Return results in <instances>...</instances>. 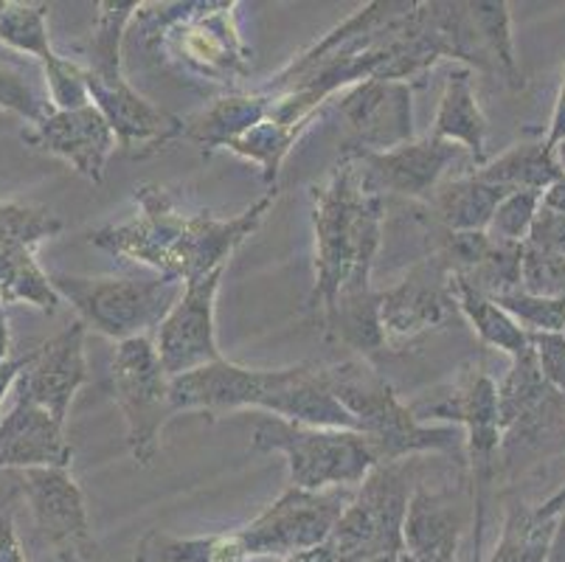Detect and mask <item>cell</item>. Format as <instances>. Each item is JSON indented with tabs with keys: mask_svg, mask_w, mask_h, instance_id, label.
Listing matches in <instances>:
<instances>
[{
	"mask_svg": "<svg viewBox=\"0 0 565 562\" xmlns=\"http://www.w3.org/2000/svg\"><path fill=\"white\" fill-rule=\"evenodd\" d=\"M316 234V285L310 309L323 338L369 347L380 338V290L372 271L385 240L388 200L369 192L354 155L341 152L335 169L310 189Z\"/></svg>",
	"mask_w": 565,
	"mask_h": 562,
	"instance_id": "cell-1",
	"label": "cell"
},
{
	"mask_svg": "<svg viewBox=\"0 0 565 562\" xmlns=\"http://www.w3.org/2000/svg\"><path fill=\"white\" fill-rule=\"evenodd\" d=\"M136 214L125 223L90 231V245L118 259L147 265L183 285L228 267L231 256L262 225L279 189H267L243 214L220 220L212 211H186L172 189L161 183L136 185Z\"/></svg>",
	"mask_w": 565,
	"mask_h": 562,
	"instance_id": "cell-2",
	"label": "cell"
},
{
	"mask_svg": "<svg viewBox=\"0 0 565 562\" xmlns=\"http://www.w3.org/2000/svg\"><path fill=\"white\" fill-rule=\"evenodd\" d=\"M174 414L198 411L209 420L243 409H259L287 422L310 427L358 431L354 416L332 396L323 365H287V369H245L217 360L172 378Z\"/></svg>",
	"mask_w": 565,
	"mask_h": 562,
	"instance_id": "cell-3",
	"label": "cell"
},
{
	"mask_svg": "<svg viewBox=\"0 0 565 562\" xmlns=\"http://www.w3.org/2000/svg\"><path fill=\"white\" fill-rule=\"evenodd\" d=\"M96 23L82 43V71L90 105L99 107L118 149L130 158H152L186 138V121L147 102L121 71L127 25L141 12V0H102Z\"/></svg>",
	"mask_w": 565,
	"mask_h": 562,
	"instance_id": "cell-4",
	"label": "cell"
},
{
	"mask_svg": "<svg viewBox=\"0 0 565 562\" xmlns=\"http://www.w3.org/2000/svg\"><path fill=\"white\" fill-rule=\"evenodd\" d=\"M143 25V45L169 74L212 87H234L248 79L254 51L236 29L234 0L167 3L136 14Z\"/></svg>",
	"mask_w": 565,
	"mask_h": 562,
	"instance_id": "cell-5",
	"label": "cell"
},
{
	"mask_svg": "<svg viewBox=\"0 0 565 562\" xmlns=\"http://www.w3.org/2000/svg\"><path fill=\"white\" fill-rule=\"evenodd\" d=\"M416 422H454L465 427V456L472 481V549L484 543L487 495L498 476V453H501V416H498V383L492 380L484 358H476L456 371V378L436 385L428 394L408 402Z\"/></svg>",
	"mask_w": 565,
	"mask_h": 562,
	"instance_id": "cell-6",
	"label": "cell"
},
{
	"mask_svg": "<svg viewBox=\"0 0 565 562\" xmlns=\"http://www.w3.org/2000/svg\"><path fill=\"white\" fill-rule=\"evenodd\" d=\"M323 378L332 396L354 416L358 431L374 442L383 464L425 456V453L456 450L459 439L456 427L416 422L408 402L399 400L397 391L374 369L372 360L358 358L323 365Z\"/></svg>",
	"mask_w": 565,
	"mask_h": 562,
	"instance_id": "cell-7",
	"label": "cell"
},
{
	"mask_svg": "<svg viewBox=\"0 0 565 562\" xmlns=\"http://www.w3.org/2000/svg\"><path fill=\"white\" fill-rule=\"evenodd\" d=\"M250 447L259 453H281L290 470V487L305 492H327L352 484L361 487L369 473L383 464L366 433L310 427L270 414L254 425Z\"/></svg>",
	"mask_w": 565,
	"mask_h": 562,
	"instance_id": "cell-8",
	"label": "cell"
},
{
	"mask_svg": "<svg viewBox=\"0 0 565 562\" xmlns=\"http://www.w3.org/2000/svg\"><path fill=\"white\" fill-rule=\"evenodd\" d=\"M423 458L380 464L352 495L327 540L335 562L399 560L405 554V515L423 484Z\"/></svg>",
	"mask_w": 565,
	"mask_h": 562,
	"instance_id": "cell-9",
	"label": "cell"
},
{
	"mask_svg": "<svg viewBox=\"0 0 565 562\" xmlns=\"http://www.w3.org/2000/svg\"><path fill=\"white\" fill-rule=\"evenodd\" d=\"M51 285L63 301H71L87 329L118 343L143 338L150 329L161 327L186 287L178 278L167 276L87 278L68 273H54Z\"/></svg>",
	"mask_w": 565,
	"mask_h": 562,
	"instance_id": "cell-10",
	"label": "cell"
},
{
	"mask_svg": "<svg viewBox=\"0 0 565 562\" xmlns=\"http://www.w3.org/2000/svg\"><path fill=\"white\" fill-rule=\"evenodd\" d=\"M498 464L507 470L565 450V396L543 380L532 349L512 360L510 371L498 383Z\"/></svg>",
	"mask_w": 565,
	"mask_h": 562,
	"instance_id": "cell-11",
	"label": "cell"
},
{
	"mask_svg": "<svg viewBox=\"0 0 565 562\" xmlns=\"http://www.w3.org/2000/svg\"><path fill=\"white\" fill-rule=\"evenodd\" d=\"M113 400L125 416L127 447L138 467H152L161 453L163 427L174 416L172 378L150 335L118 343L110 363Z\"/></svg>",
	"mask_w": 565,
	"mask_h": 562,
	"instance_id": "cell-12",
	"label": "cell"
},
{
	"mask_svg": "<svg viewBox=\"0 0 565 562\" xmlns=\"http://www.w3.org/2000/svg\"><path fill=\"white\" fill-rule=\"evenodd\" d=\"M354 492L327 489V492H305L287 487L265 512L250 523L236 529L248 556H292L323 545L332 538V529L341 520Z\"/></svg>",
	"mask_w": 565,
	"mask_h": 562,
	"instance_id": "cell-13",
	"label": "cell"
},
{
	"mask_svg": "<svg viewBox=\"0 0 565 562\" xmlns=\"http://www.w3.org/2000/svg\"><path fill=\"white\" fill-rule=\"evenodd\" d=\"M459 312L456 273L448 259L434 251L411 265V271L388 290H380V324L385 349H403L441 329Z\"/></svg>",
	"mask_w": 565,
	"mask_h": 562,
	"instance_id": "cell-14",
	"label": "cell"
},
{
	"mask_svg": "<svg viewBox=\"0 0 565 562\" xmlns=\"http://www.w3.org/2000/svg\"><path fill=\"white\" fill-rule=\"evenodd\" d=\"M23 489L34 526L45 545L60 562H94L96 538L87 518L85 492L71 476V467H34L20 470Z\"/></svg>",
	"mask_w": 565,
	"mask_h": 562,
	"instance_id": "cell-15",
	"label": "cell"
},
{
	"mask_svg": "<svg viewBox=\"0 0 565 562\" xmlns=\"http://www.w3.org/2000/svg\"><path fill=\"white\" fill-rule=\"evenodd\" d=\"M223 271H214L203 278H194L183 287L181 301L156 329V352L161 358L169 378H181L194 369L223 360L217 349V329H214V307H217Z\"/></svg>",
	"mask_w": 565,
	"mask_h": 562,
	"instance_id": "cell-16",
	"label": "cell"
},
{
	"mask_svg": "<svg viewBox=\"0 0 565 562\" xmlns=\"http://www.w3.org/2000/svg\"><path fill=\"white\" fill-rule=\"evenodd\" d=\"M414 85L366 79L343 91L338 118L347 127L343 149L388 152L414 141Z\"/></svg>",
	"mask_w": 565,
	"mask_h": 562,
	"instance_id": "cell-17",
	"label": "cell"
},
{
	"mask_svg": "<svg viewBox=\"0 0 565 562\" xmlns=\"http://www.w3.org/2000/svg\"><path fill=\"white\" fill-rule=\"evenodd\" d=\"M341 152L354 155L369 192L380 194V198L394 194V198H405L411 203H425L436 185L448 180L445 174L459 161L465 149L425 136L419 141L414 138L403 147L388 149V152H354V149H341Z\"/></svg>",
	"mask_w": 565,
	"mask_h": 562,
	"instance_id": "cell-18",
	"label": "cell"
},
{
	"mask_svg": "<svg viewBox=\"0 0 565 562\" xmlns=\"http://www.w3.org/2000/svg\"><path fill=\"white\" fill-rule=\"evenodd\" d=\"M0 43L34 56L43 65L49 96L56 110H76L90 105L85 87V71L79 62L65 60L51 49L49 3L0 0Z\"/></svg>",
	"mask_w": 565,
	"mask_h": 562,
	"instance_id": "cell-19",
	"label": "cell"
},
{
	"mask_svg": "<svg viewBox=\"0 0 565 562\" xmlns=\"http://www.w3.org/2000/svg\"><path fill=\"white\" fill-rule=\"evenodd\" d=\"M87 327L74 321L68 329L45 340L29 358V365L20 371L14 383V396L38 402L60 422H68L71 402L76 391L87 383V358H85Z\"/></svg>",
	"mask_w": 565,
	"mask_h": 562,
	"instance_id": "cell-20",
	"label": "cell"
},
{
	"mask_svg": "<svg viewBox=\"0 0 565 562\" xmlns=\"http://www.w3.org/2000/svg\"><path fill=\"white\" fill-rule=\"evenodd\" d=\"M23 141L40 152L68 161L82 178L96 185L105 180V167L113 149L118 147L116 132L94 105L76 107V110H54L45 121L25 130Z\"/></svg>",
	"mask_w": 565,
	"mask_h": 562,
	"instance_id": "cell-21",
	"label": "cell"
},
{
	"mask_svg": "<svg viewBox=\"0 0 565 562\" xmlns=\"http://www.w3.org/2000/svg\"><path fill=\"white\" fill-rule=\"evenodd\" d=\"M74 447L65 436V422L38 402L14 396L12 409L0 414V470L71 467Z\"/></svg>",
	"mask_w": 565,
	"mask_h": 562,
	"instance_id": "cell-22",
	"label": "cell"
},
{
	"mask_svg": "<svg viewBox=\"0 0 565 562\" xmlns=\"http://www.w3.org/2000/svg\"><path fill=\"white\" fill-rule=\"evenodd\" d=\"M465 518L454 489H414L405 515V551L414 562H456Z\"/></svg>",
	"mask_w": 565,
	"mask_h": 562,
	"instance_id": "cell-23",
	"label": "cell"
},
{
	"mask_svg": "<svg viewBox=\"0 0 565 562\" xmlns=\"http://www.w3.org/2000/svg\"><path fill=\"white\" fill-rule=\"evenodd\" d=\"M430 136L465 149L476 169L490 163V155H487V116L479 105V96H476L472 68H467V65L454 68L445 79V91H441L439 107H436Z\"/></svg>",
	"mask_w": 565,
	"mask_h": 562,
	"instance_id": "cell-24",
	"label": "cell"
},
{
	"mask_svg": "<svg viewBox=\"0 0 565 562\" xmlns=\"http://www.w3.org/2000/svg\"><path fill=\"white\" fill-rule=\"evenodd\" d=\"M507 194L510 189L490 183L476 169H470L461 178L441 180L423 205L439 229L454 231V234H470V231L490 229L492 216Z\"/></svg>",
	"mask_w": 565,
	"mask_h": 562,
	"instance_id": "cell-25",
	"label": "cell"
},
{
	"mask_svg": "<svg viewBox=\"0 0 565 562\" xmlns=\"http://www.w3.org/2000/svg\"><path fill=\"white\" fill-rule=\"evenodd\" d=\"M557 518H543L537 507L523 501H510L503 518L501 540L495 543L490 560L484 562H548L552 560Z\"/></svg>",
	"mask_w": 565,
	"mask_h": 562,
	"instance_id": "cell-26",
	"label": "cell"
},
{
	"mask_svg": "<svg viewBox=\"0 0 565 562\" xmlns=\"http://www.w3.org/2000/svg\"><path fill=\"white\" fill-rule=\"evenodd\" d=\"M490 183L503 185L510 192H546L557 178H563L565 169L559 167L557 155L548 152L541 141H523L501 152L495 161L476 169Z\"/></svg>",
	"mask_w": 565,
	"mask_h": 562,
	"instance_id": "cell-27",
	"label": "cell"
},
{
	"mask_svg": "<svg viewBox=\"0 0 565 562\" xmlns=\"http://www.w3.org/2000/svg\"><path fill=\"white\" fill-rule=\"evenodd\" d=\"M132 562H250V556L236 532L178 538L152 529L141 538Z\"/></svg>",
	"mask_w": 565,
	"mask_h": 562,
	"instance_id": "cell-28",
	"label": "cell"
},
{
	"mask_svg": "<svg viewBox=\"0 0 565 562\" xmlns=\"http://www.w3.org/2000/svg\"><path fill=\"white\" fill-rule=\"evenodd\" d=\"M60 293L51 276L38 265L34 251L20 247L0 236V304H32L43 312L60 309Z\"/></svg>",
	"mask_w": 565,
	"mask_h": 562,
	"instance_id": "cell-29",
	"label": "cell"
},
{
	"mask_svg": "<svg viewBox=\"0 0 565 562\" xmlns=\"http://www.w3.org/2000/svg\"><path fill=\"white\" fill-rule=\"evenodd\" d=\"M456 307H459V312L467 318V324L472 327V332L479 335L484 347L510 354V360L521 358L523 352L532 349L526 329L515 318L507 316L492 298L481 296L470 285H465L459 276H456Z\"/></svg>",
	"mask_w": 565,
	"mask_h": 562,
	"instance_id": "cell-30",
	"label": "cell"
},
{
	"mask_svg": "<svg viewBox=\"0 0 565 562\" xmlns=\"http://www.w3.org/2000/svg\"><path fill=\"white\" fill-rule=\"evenodd\" d=\"M467 9H470L472 25L479 31V40L490 56L495 76L507 82L512 91H521L526 82H523V71L518 65L510 3L507 0H470Z\"/></svg>",
	"mask_w": 565,
	"mask_h": 562,
	"instance_id": "cell-31",
	"label": "cell"
},
{
	"mask_svg": "<svg viewBox=\"0 0 565 562\" xmlns=\"http://www.w3.org/2000/svg\"><path fill=\"white\" fill-rule=\"evenodd\" d=\"M492 301L526 332H565V296H537L521 287Z\"/></svg>",
	"mask_w": 565,
	"mask_h": 562,
	"instance_id": "cell-32",
	"label": "cell"
},
{
	"mask_svg": "<svg viewBox=\"0 0 565 562\" xmlns=\"http://www.w3.org/2000/svg\"><path fill=\"white\" fill-rule=\"evenodd\" d=\"M0 110L14 113L23 121H32L34 127V124L45 121L56 107L51 96H43L23 74L0 65Z\"/></svg>",
	"mask_w": 565,
	"mask_h": 562,
	"instance_id": "cell-33",
	"label": "cell"
},
{
	"mask_svg": "<svg viewBox=\"0 0 565 562\" xmlns=\"http://www.w3.org/2000/svg\"><path fill=\"white\" fill-rule=\"evenodd\" d=\"M537 209H541V192H510L498 205L487 234L495 236V240L523 245L529 240Z\"/></svg>",
	"mask_w": 565,
	"mask_h": 562,
	"instance_id": "cell-34",
	"label": "cell"
},
{
	"mask_svg": "<svg viewBox=\"0 0 565 562\" xmlns=\"http://www.w3.org/2000/svg\"><path fill=\"white\" fill-rule=\"evenodd\" d=\"M543 380L565 396V332H529Z\"/></svg>",
	"mask_w": 565,
	"mask_h": 562,
	"instance_id": "cell-35",
	"label": "cell"
},
{
	"mask_svg": "<svg viewBox=\"0 0 565 562\" xmlns=\"http://www.w3.org/2000/svg\"><path fill=\"white\" fill-rule=\"evenodd\" d=\"M523 251H532V254H565V214L557 211L537 209L534 214L532 231H529V240L523 242Z\"/></svg>",
	"mask_w": 565,
	"mask_h": 562,
	"instance_id": "cell-36",
	"label": "cell"
},
{
	"mask_svg": "<svg viewBox=\"0 0 565 562\" xmlns=\"http://www.w3.org/2000/svg\"><path fill=\"white\" fill-rule=\"evenodd\" d=\"M0 562H29L18 538L12 501L0 503Z\"/></svg>",
	"mask_w": 565,
	"mask_h": 562,
	"instance_id": "cell-37",
	"label": "cell"
},
{
	"mask_svg": "<svg viewBox=\"0 0 565 562\" xmlns=\"http://www.w3.org/2000/svg\"><path fill=\"white\" fill-rule=\"evenodd\" d=\"M563 141H565V65H563V79H559L557 99H554L552 118H548L546 136H543V147H546L548 152L557 155L559 144Z\"/></svg>",
	"mask_w": 565,
	"mask_h": 562,
	"instance_id": "cell-38",
	"label": "cell"
},
{
	"mask_svg": "<svg viewBox=\"0 0 565 562\" xmlns=\"http://www.w3.org/2000/svg\"><path fill=\"white\" fill-rule=\"evenodd\" d=\"M29 358H32V352L23 354V358H12L7 360V363H0V405H3V400L9 396V391L14 389V383H18L20 371L29 365Z\"/></svg>",
	"mask_w": 565,
	"mask_h": 562,
	"instance_id": "cell-39",
	"label": "cell"
},
{
	"mask_svg": "<svg viewBox=\"0 0 565 562\" xmlns=\"http://www.w3.org/2000/svg\"><path fill=\"white\" fill-rule=\"evenodd\" d=\"M541 205L548 211H557V214H565V174L554 180L546 192L541 194Z\"/></svg>",
	"mask_w": 565,
	"mask_h": 562,
	"instance_id": "cell-40",
	"label": "cell"
},
{
	"mask_svg": "<svg viewBox=\"0 0 565 562\" xmlns=\"http://www.w3.org/2000/svg\"><path fill=\"white\" fill-rule=\"evenodd\" d=\"M285 562H335V556H332L330 543H323V545H318V549H310V551H301V554L287 556Z\"/></svg>",
	"mask_w": 565,
	"mask_h": 562,
	"instance_id": "cell-41",
	"label": "cell"
},
{
	"mask_svg": "<svg viewBox=\"0 0 565 562\" xmlns=\"http://www.w3.org/2000/svg\"><path fill=\"white\" fill-rule=\"evenodd\" d=\"M12 360V329H9V318L0 304V363Z\"/></svg>",
	"mask_w": 565,
	"mask_h": 562,
	"instance_id": "cell-42",
	"label": "cell"
},
{
	"mask_svg": "<svg viewBox=\"0 0 565 562\" xmlns=\"http://www.w3.org/2000/svg\"><path fill=\"white\" fill-rule=\"evenodd\" d=\"M563 507H565V487H559L557 492L548 495L546 501H543L541 507H537V512H541L543 518H557V515L563 512Z\"/></svg>",
	"mask_w": 565,
	"mask_h": 562,
	"instance_id": "cell-43",
	"label": "cell"
},
{
	"mask_svg": "<svg viewBox=\"0 0 565 562\" xmlns=\"http://www.w3.org/2000/svg\"><path fill=\"white\" fill-rule=\"evenodd\" d=\"M548 562H565V507L559 512V523H557V538H554V549H552V560Z\"/></svg>",
	"mask_w": 565,
	"mask_h": 562,
	"instance_id": "cell-44",
	"label": "cell"
},
{
	"mask_svg": "<svg viewBox=\"0 0 565 562\" xmlns=\"http://www.w3.org/2000/svg\"><path fill=\"white\" fill-rule=\"evenodd\" d=\"M557 161H559V167L565 169V141L559 144V149H557Z\"/></svg>",
	"mask_w": 565,
	"mask_h": 562,
	"instance_id": "cell-45",
	"label": "cell"
},
{
	"mask_svg": "<svg viewBox=\"0 0 565 562\" xmlns=\"http://www.w3.org/2000/svg\"><path fill=\"white\" fill-rule=\"evenodd\" d=\"M399 562H414V556H411V554H408V551H405V554H403V556H399Z\"/></svg>",
	"mask_w": 565,
	"mask_h": 562,
	"instance_id": "cell-46",
	"label": "cell"
}]
</instances>
